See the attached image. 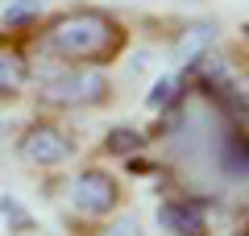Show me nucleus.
Here are the masks:
<instances>
[{"instance_id": "f257e3e1", "label": "nucleus", "mask_w": 249, "mask_h": 236, "mask_svg": "<svg viewBox=\"0 0 249 236\" xmlns=\"http://www.w3.org/2000/svg\"><path fill=\"white\" fill-rule=\"evenodd\" d=\"M129 37L133 34L116 13L96 9V4H71V9L42 17V25L34 29V54L50 62H67V67L108 70L129 50Z\"/></svg>"}, {"instance_id": "f03ea898", "label": "nucleus", "mask_w": 249, "mask_h": 236, "mask_svg": "<svg viewBox=\"0 0 249 236\" xmlns=\"http://www.w3.org/2000/svg\"><path fill=\"white\" fill-rule=\"evenodd\" d=\"M37 104L46 112H91V108H108L116 100V87L108 70L100 67H67V62H54V70L34 75Z\"/></svg>"}, {"instance_id": "7ed1b4c3", "label": "nucleus", "mask_w": 249, "mask_h": 236, "mask_svg": "<svg viewBox=\"0 0 249 236\" xmlns=\"http://www.w3.org/2000/svg\"><path fill=\"white\" fill-rule=\"evenodd\" d=\"M62 199H67V211H71L75 219L100 228L108 216H116V211L124 207V183L108 166H83V170L71 174Z\"/></svg>"}, {"instance_id": "20e7f679", "label": "nucleus", "mask_w": 249, "mask_h": 236, "mask_svg": "<svg viewBox=\"0 0 249 236\" xmlns=\"http://www.w3.org/2000/svg\"><path fill=\"white\" fill-rule=\"evenodd\" d=\"M13 153H17V162L29 166V170H62L75 153H79V141H75V133L67 129V124L54 120V116H37V120H29L25 129L17 133Z\"/></svg>"}, {"instance_id": "39448f33", "label": "nucleus", "mask_w": 249, "mask_h": 236, "mask_svg": "<svg viewBox=\"0 0 249 236\" xmlns=\"http://www.w3.org/2000/svg\"><path fill=\"white\" fill-rule=\"evenodd\" d=\"M34 34L0 25V104H17L34 87Z\"/></svg>"}, {"instance_id": "423d86ee", "label": "nucleus", "mask_w": 249, "mask_h": 236, "mask_svg": "<svg viewBox=\"0 0 249 236\" xmlns=\"http://www.w3.org/2000/svg\"><path fill=\"white\" fill-rule=\"evenodd\" d=\"M158 228L166 236H212L208 211L199 207V199H187V195L158 203Z\"/></svg>"}, {"instance_id": "0eeeda50", "label": "nucleus", "mask_w": 249, "mask_h": 236, "mask_svg": "<svg viewBox=\"0 0 249 236\" xmlns=\"http://www.w3.org/2000/svg\"><path fill=\"white\" fill-rule=\"evenodd\" d=\"M42 0H9L4 9H0V25L4 29H17V34H34L42 25Z\"/></svg>"}, {"instance_id": "6e6552de", "label": "nucleus", "mask_w": 249, "mask_h": 236, "mask_svg": "<svg viewBox=\"0 0 249 236\" xmlns=\"http://www.w3.org/2000/svg\"><path fill=\"white\" fill-rule=\"evenodd\" d=\"M137 149H145V133L142 129H129V124L108 129V137L100 141V153H104V157H133Z\"/></svg>"}, {"instance_id": "1a4fd4ad", "label": "nucleus", "mask_w": 249, "mask_h": 236, "mask_svg": "<svg viewBox=\"0 0 249 236\" xmlns=\"http://www.w3.org/2000/svg\"><path fill=\"white\" fill-rule=\"evenodd\" d=\"M212 34H216V25H191V29H187V34L175 42V58H178V67H187V62H196L199 54L212 50Z\"/></svg>"}, {"instance_id": "9d476101", "label": "nucleus", "mask_w": 249, "mask_h": 236, "mask_svg": "<svg viewBox=\"0 0 249 236\" xmlns=\"http://www.w3.org/2000/svg\"><path fill=\"white\" fill-rule=\"evenodd\" d=\"M183 96H187V70L178 67L175 75H166L158 87L150 91V108H154V112H162V108H178Z\"/></svg>"}, {"instance_id": "9b49d317", "label": "nucleus", "mask_w": 249, "mask_h": 236, "mask_svg": "<svg viewBox=\"0 0 249 236\" xmlns=\"http://www.w3.org/2000/svg\"><path fill=\"white\" fill-rule=\"evenodd\" d=\"M96 236H142V216L121 207L116 216H108L104 224L96 228Z\"/></svg>"}, {"instance_id": "f8f14e48", "label": "nucleus", "mask_w": 249, "mask_h": 236, "mask_svg": "<svg viewBox=\"0 0 249 236\" xmlns=\"http://www.w3.org/2000/svg\"><path fill=\"white\" fill-rule=\"evenodd\" d=\"M4 153H9V149H4V141H0V166H4Z\"/></svg>"}, {"instance_id": "ddd939ff", "label": "nucleus", "mask_w": 249, "mask_h": 236, "mask_svg": "<svg viewBox=\"0 0 249 236\" xmlns=\"http://www.w3.org/2000/svg\"><path fill=\"white\" fill-rule=\"evenodd\" d=\"M232 236H241V232H232Z\"/></svg>"}]
</instances>
